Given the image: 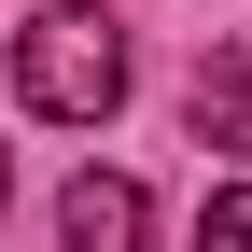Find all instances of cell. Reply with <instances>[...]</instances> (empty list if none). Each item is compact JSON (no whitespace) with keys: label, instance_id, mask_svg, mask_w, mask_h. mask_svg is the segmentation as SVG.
<instances>
[{"label":"cell","instance_id":"cell-1","mask_svg":"<svg viewBox=\"0 0 252 252\" xmlns=\"http://www.w3.org/2000/svg\"><path fill=\"white\" fill-rule=\"evenodd\" d=\"M14 98L42 126H112L126 98V28L98 14V0H42V14L14 28Z\"/></svg>","mask_w":252,"mask_h":252},{"label":"cell","instance_id":"cell-2","mask_svg":"<svg viewBox=\"0 0 252 252\" xmlns=\"http://www.w3.org/2000/svg\"><path fill=\"white\" fill-rule=\"evenodd\" d=\"M56 238H70V252H154V196L126 168H84L70 196H56Z\"/></svg>","mask_w":252,"mask_h":252},{"label":"cell","instance_id":"cell-3","mask_svg":"<svg viewBox=\"0 0 252 252\" xmlns=\"http://www.w3.org/2000/svg\"><path fill=\"white\" fill-rule=\"evenodd\" d=\"M182 112H196V140H210V154H252V42H224V56H210Z\"/></svg>","mask_w":252,"mask_h":252},{"label":"cell","instance_id":"cell-4","mask_svg":"<svg viewBox=\"0 0 252 252\" xmlns=\"http://www.w3.org/2000/svg\"><path fill=\"white\" fill-rule=\"evenodd\" d=\"M196 252H252V182H224V196L196 210Z\"/></svg>","mask_w":252,"mask_h":252}]
</instances>
